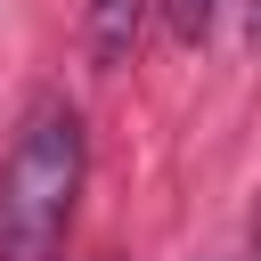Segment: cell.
Masks as SVG:
<instances>
[{
	"mask_svg": "<svg viewBox=\"0 0 261 261\" xmlns=\"http://www.w3.org/2000/svg\"><path fill=\"white\" fill-rule=\"evenodd\" d=\"M82 171H90V139L82 114L65 98H41L0 163V261H57L73 204H82Z\"/></svg>",
	"mask_w": 261,
	"mask_h": 261,
	"instance_id": "1",
	"label": "cell"
},
{
	"mask_svg": "<svg viewBox=\"0 0 261 261\" xmlns=\"http://www.w3.org/2000/svg\"><path fill=\"white\" fill-rule=\"evenodd\" d=\"M82 16H90V57L114 73V65L139 49V16H147V0H82Z\"/></svg>",
	"mask_w": 261,
	"mask_h": 261,
	"instance_id": "2",
	"label": "cell"
},
{
	"mask_svg": "<svg viewBox=\"0 0 261 261\" xmlns=\"http://www.w3.org/2000/svg\"><path fill=\"white\" fill-rule=\"evenodd\" d=\"M212 8H220V0H163V16H171L179 41H204V33H212Z\"/></svg>",
	"mask_w": 261,
	"mask_h": 261,
	"instance_id": "3",
	"label": "cell"
},
{
	"mask_svg": "<svg viewBox=\"0 0 261 261\" xmlns=\"http://www.w3.org/2000/svg\"><path fill=\"white\" fill-rule=\"evenodd\" d=\"M253 33H261V0H253Z\"/></svg>",
	"mask_w": 261,
	"mask_h": 261,
	"instance_id": "4",
	"label": "cell"
}]
</instances>
